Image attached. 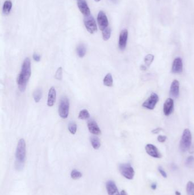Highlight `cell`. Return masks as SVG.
Returning <instances> with one entry per match:
<instances>
[{"mask_svg":"<svg viewBox=\"0 0 194 195\" xmlns=\"http://www.w3.org/2000/svg\"><path fill=\"white\" fill-rule=\"evenodd\" d=\"M84 24L87 30L90 34H94L97 31V24L93 16L90 15L85 17L84 18Z\"/></svg>","mask_w":194,"mask_h":195,"instance_id":"8992f818","label":"cell"},{"mask_svg":"<svg viewBox=\"0 0 194 195\" xmlns=\"http://www.w3.org/2000/svg\"><path fill=\"white\" fill-rule=\"evenodd\" d=\"M90 117L89 112L86 109H83L80 111L78 118L81 120H87Z\"/></svg>","mask_w":194,"mask_h":195,"instance_id":"cb8c5ba5","label":"cell"},{"mask_svg":"<svg viewBox=\"0 0 194 195\" xmlns=\"http://www.w3.org/2000/svg\"><path fill=\"white\" fill-rule=\"evenodd\" d=\"M71 177L72 179H79L82 177V174L76 169H73L71 173Z\"/></svg>","mask_w":194,"mask_h":195,"instance_id":"484cf974","label":"cell"},{"mask_svg":"<svg viewBox=\"0 0 194 195\" xmlns=\"http://www.w3.org/2000/svg\"><path fill=\"white\" fill-rule=\"evenodd\" d=\"M128 38V31L126 29L121 30L119 36V48L120 50L123 51L125 49Z\"/></svg>","mask_w":194,"mask_h":195,"instance_id":"9c48e42d","label":"cell"},{"mask_svg":"<svg viewBox=\"0 0 194 195\" xmlns=\"http://www.w3.org/2000/svg\"><path fill=\"white\" fill-rule=\"evenodd\" d=\"M154 59V55L150 54H147V55H146L145 59H144V61H145V63L146 64V65L147 66H150V64L153 62Z\"/></svg>","mask_w":194,"mask_h":195,"instance_id":"4316f807","label":"cell"},{"mask_svg":"<svg viewBox=\"0 0 194 195\" xmlns=\"http://www.w3.org/2000/svg\"><path fill=\"white\" fill-rule=\"evenodd\" d=\"M174 100L172 98H168L165 101L163 105V112L166 116L170 115L173 111Z\"/></svg>","mask_w":194,"mask_h":195,"instance_id":"9a60e30c","label":"cell"},{"mask_svg":"<svg viewBox=\"0 0 194 195\" xmlns=\"http://www.w3.org/2000/svg\"><path fill=\"white\" fill-rule=\"evenodd\" d=\"M183 71V62L180 57L175 58L174 60L171 71L174 74L181 73Z\"/></svg>","mask_w":194,"mask_h":195,"instance_id":"8fae6325","label":"cell"},{"mask_svg":"<svg viewBox=\"0 0 194 195\" xmlns=\"http://www.w3.org/2000/svg\"><path fill=\"white\" fill-rule=\"evenodd\" d=\"M106 188L108 195H120L115 183L112 180H109L106 182Z\"/></svg>","mask_w":194,"mask_h":195,"instance_id":"7c38bea8","label":"cell"},{"mask_svg":"<svg viewBox=\"0 0 194 195\" xmlns=\"http://www.w3.org/2000/svg\"><path fill=\"white\" fill-rule=\"evenodd\" d=\"M88 128L89 130V132L91 134L98 135L101 134V131L100 130V127L98 126L97 123L94 121V120L91 119L88 121L87 123Z\"/></svg>","mask_w":194,"mask_h":195,"instance_id":"5bb4252c","label":"cell"},{"mask_svg":"<svg viewBox=\"0 0 194 195\" xmlns=\"http://www.w3.org/2000/svg\"><path fill=\"white\" fill-rule=\"evenodd\" d=\"M32 58L36 62H39L41 61V55L37 53H34L33 54Z\"/></svg>","mask_w":194,"mask_h":195,"instance_id":"4dcf8cb0","label":"cell"},{"mask_svg":"<svg viewBox=\"0 0 194 195\" xmlns=\"http://www.w3.org/2000/svg\"><path fill=\"white\" fill-rule=\"evenodd\" d=\"M78 1H79V0H78Z\"/></svg>","mask_w":194,"mask_h":195,"instance_id":"ab89813d","label":"cell"},{"mask_svg":"<svg viewBox=\"0 0 194 195\" xmlns=\"http://www.w3.org/2000/svg\"><path fill=\"white\" fill-rule=\"evenodd\" d=\"M69 102L68 98L66 96L63 97L60 101L59 105L58 112L59 115L62 118L66 119L69 114Z\"/></svg>","mask_w":194,"mask_h":195,"instance_id":"277c9868","label":"cell"},{"mask_svg":"<svg viewBox=\"0 0 194 195\" xmlns=\"http://www.w3.org/2000/svg\"><path fill=\"white\" fill-rule=\"evenodd\" d=\"M121 174L127 179L131 180L134 176V171L130 164H121L119 165Z\"/></svg>","mask_w":194,"mask_h":195,"instance_id":"5b68a950","label":"cell"},{"mask_svg":"<svg viewBox=\"0 0 194 195\" xmlns=\"http://www.w3.org/2000/svg\"><path fill=\"white\" fill-rule=\"evenodd\" d=\"M170 94L174 98H178L179 95V82L177 80L173 81L170 90Z\"/></svg>","mask_w":194,"mask_h":195,"instance_id":"e0dca14e","label":"cell"},{"mask_svg":"<svg viewBox=\"0 0 194 195\" xmlns=\"http://www.w3.org/2000/svg\"><path fill=\"white\" fill-rule=\"evenodd\" d=\"M186 190L188 195H194V183L192 181H189L187 184Z\"/></svg>","mask_w":194,"mask_h":195,"instance_id":"d4e9b609","label":"cell"},{"mask_svg":"<svg viewBox=\"0 0 194 195\" xmlns=\"http://www.w3.org/2000/svg\"><path fill=\"white\" fill-rule=\"evenodd\" d=\"M194 163V158L192 156H189L188 158L187 159L186 162V164L187 166H190L191 165H192Z\"/></svg>","mask_w":194,"mask_h":195,"instance_id":"f546056e","label":"cell"},{"mask_svg":"<svg viewBox=\"0 0 194 195\" xmlns=\"http://www.w3.org/2000/svg\"><path fill=\"white\" fill-rule=\"evenodd\" d=\"M151 187H152V190H156L157 188V184L156 183H153Z\"/></svg>","mask_w":194,"mask_h":195,"instance_id":"e575fe53","label":"cell"},{"mask_svg":"<svg viewBox=\"0 0 194 195\" xmlns=\"http://www.w3.org/2000/svg\"><path fill=\"white\" fill-rule=\"evenodd\" d=\"M26 142L23 139H21L19 140L16 152V168L18 171L22 170L26 160Z\"/></svg>","mask_w":194,"mask_h":195,"instance_id":"7a4b0ae2","label":"cell"},{"mask_svg":"<svg viewBox=\"0 0 194 195\" xmlns=\"http://www.w3.org/2000/svg\"><path fill=\"white\" fill-rule=\"evenodd\" d=\"M158 171H159V172H160V174L162 175V176L164 178H167V174H166V172L163 169L162 167H159V168H158Z\"/></svg>","mask_w":194,"mask_h":195,"instance_id":"d6a6232c","label":"cell"},{"mask_svg":"<svg viewBox=\"0 0 194 195\" xmlns=\"http://www.w3.org/2000/svg\"><path fill=\"white\" fill-rule=\"evenodd\" d=\"M120 195H128V194H127V193H126V192L125 190H122L121 192Z\"/></svg>","mask_w":194,"mask_h":195,"instance_id":"8d00e7d4","label":"cell"},{"mask_svg":"<svg viewBox=\"0 0 194 195\" xmlns=\"http://www.w3.org/2000/svg\"><path fill=\"white\" fill-rule=\"evenodd\" d=\"M192 135L189 129H185L180 142V148L182 152L187 151L191 146Z\"/></svg>","mask_w":194,"mask_h":195,"instance_id":"3957f363","label":"cell"},{"mask_svg":"<svg viewBox=\"0 0 194 195\" xmlns=\"http://www.w3.org/2000/svg\"><path fill=\"white\" fill-rule=\"evenodd\" d=\"M57 92L55 87H51L48 91V98H47V105L48 107H52L54 105L56 101Z\"/></svg>","mask_w":194,"mask_h":195,"instance_id":"2e32d148","label":"cell"},{"mask_svg":"<svg viewBox=\"0 0 194 195\" xmlns=\"http://www.w3.org/2000/svg\"><path fill=\"white\" fill-rule=\"evenodd\" d=\"M31 61L30 58L27 57L23 62L21 67V72L18 75L17 79L18 89L22 93H23L26 90L28 82L31 77Z\"/></svg>","mask_w":194,"mask_h":195,"instance_id":"6da1fadb","label":"cell"},{"mask_svg":"<svg viewBox=\"0 0 194 195\" xmlns=\"http://www.w3.org/2000/svg\"><path fill=\"white\" fill-rule=\"evenodd\" d=\"M91 143L92 146L94 148V149H98L101 146L99 139L97 137H91Z\"/></svg>","mask_w":194,"mask_h":195,"instance_id":"44dd1931","label":"cell"},{"mask_svg":"<svg viewBox=\"0 0 194 195\" xmlns=\"http://www.w3.org/2000/svg\"><path fill=\"white\" fill-rule=\"evenodd\" d=\"M42 97V91L40 89H37L34 91L33 93V98L34 100L36 102L38 103L41 100Z\"/></svg>","mask_w":194,"mask_h":195,"instance_id":"7402d4cb","label":"cell"},{"mask_svg":"<svg viewBox=\"0 0 194 195\" xmlns=\"http://www.w3.org/2000/svg\"><path fill=\"white\" fill-rule=\"evenodd\" d=\"M95 1H96V2H99V1H100L101 0H94Z\"/></svg>","mask_w":194,"mask_h":195,"instance_id":"f35d334b","label":"cell"},{"mask_svg":"<svg viewBox=\"0 0 194 195\" xmlns=\"http://www.w3.org/2000/svg\"><path fill=\"white\" fill-rule=\"evenodd\" d=\"M167 139V137L166 136L163 135H159L158 137V141L160 143H164Z\"/></svg>","mask_w":194,"mask_h":195,"instance_id":"1f68e13d","label":"cell"},{"mask_svg":"<svg viewBox=\"0 0 194 195\" xmlns=\"http://www.w3.org/2000/svg\"><path fill=\"white\" fill-rule=\"evenodd\" d=\"M175 194H176V195H180V193L178 191H176Z\"/></svg>","mask_w":194,"mask_h":195,"instance_id":"74e56055","label":"cell"},{"mask_svg":"<svg viewBox=\"0 0 194 195\" xmlns=\"http://www.w3.org/2000/svg\"><path fill=\"white\" fill-rule=\"evenodd\" d=\"M86 48L83 44H79L76 48V53L80 58H83L86 54Z\"/></svg>","mask_w":194,"mask_h":195,"instance_id":"d6986e66","label":"cell"},{"mask_svg":"<svg viewBox=\"0 0 194 195\" xmlns=\"http://www.w3.org/2000/svg\"><path fill=\"white\" fill-rule=\"evenodd\" d=\"M113 77L110 73H108L106 75L103 79V83L107 87H112L113 86Z\"/></svg>","mask_w":194,"mask_h":195,"instance_id":"ffe728a7","label":"cell"},{"mask_svg":"<svg viewBox=\"0 0 194 195\" xmlns=\"http://www.w3.org/2000/svg\"><path fill=\"white\" fill-rule=\"evenodd\" d=\"M68 130L72 135L76 134L77 131V125L75 122H71L68 125Z\"/></svg>","mask_w":194,"mask_h":195,"instance_id":"83f0119b","label":"cell"},{"mask_svg":"<svg viewBox=\"0 0 194 195\" xmlns=\"http://www.w3.org/2000/svg\"><path fill=\"white\" fill-rule=\"evenodd\" d=\"M158 100H159V97H158L157 94L153 93H152L150 97L148 98V99H147L142 103V107H143L147 109L152 110L155 108Z\"/></svg>","mask_w":194,"mask_h":195,"instance_id":"52a82bcc","label":"cell"},{"mask_svg":"<svg viewBox=\"0 0 194 195\" xmlns=\"http://www.w3.org/2000/svg\"><path fill=\"white\" fill-rule=\"evenodd\" d=\"M62 73H63L62 68L59 67L55 74V78L59 80H61L62 79Z\"/></svg>","mask_w":194,"mask_h":195,"instance_id":"f1b7e54d","label":"cell"},{"mask_svg":"<svg viewBox=\"0 0 194 195\" xmlns=\"http://www.w3.org/2000/svg\"><path fill=\"white\" fill-rule=\"evenodd\" d=\"M77 5L79 11L85 17L91 15V11L85 0H79Z\"/></svg>","mask_w":194,"mask_h":195,"instance_id":"4fadbf2b","label":"cell"},{"mask_svg":"<svg viewBox=\"0 0 194 195\" xmlns=\"http://www.w3.org/2000/svg\"><path fill=\"white\" fill-rule=\"evenodd\" d=\"M145 150L147 154L154 158H161L162 155L158 151L157 148L152 144H148L145 147Z\"/></svg>","mask_w":194,"mask_h":195,"instance_id":"30bf717a","label":"cell"},{"mask_svg":"<svg viewBox=\"0 0 194 195\" xmlns=\"http://www.w3.org/2000/svg\"><path fill=\"white\" fill-rule=\"evenodd\" d=\"M97 20V23L100 30L103 31L108 27L109 25L108 19L105 12H104L103 11H100L99 12Z\"/></svg>","mask_w":194,"mask_h":195,"instance_id":"ba28073f","label":"cell"},{"mask_svg":"<svg viewBox=\"0 0 194 195\" xmlns=\"http://www.w3.org/2000/svg\"><path fill=\"white\" fill-rule=\"evenodd\" d=\"M140 69H141V70L145 71V70H146V69H147V68L146 67V66H144V65H141V68H140Z\"/></svg>","mask_w":194,"mask_h":195,"instance_id":"d590c367","label":"cell"},{"mask_svg":"<svg viewBox=\"0 0 194 195\" xmlns=\"http://www.w3.org/2000/svg\"><path fill=\"white\" fill-rule=\"evenodd\" d=\"M12 6H13V4L11 0L5 1L2 7V13L4 15L9 14L11 11Z\"/></svg>","mask_w":194,"mask_h":195,"instance_id":"ac0fdd59","label":"cell"},{"mask_svg":"<svg viewBox=\"0 0 194 195\" xmlns=\"http://www.w3.org/2000/svg\"><path fill=\"white\" fill-rule=\"evenodd\" d=\"M111 33H112V30L109 27H108L107 28H106L104 30L102 31V36L104 41H107L109 39L111 36Z\"/></svg>","mask_w":194,"mask_h":195,"instance_id":"603a6c76","label":"cell"},{"mask_svg":"<svg viewBox=\"0 0 194 195\" xmlns=\"http://www.w3.org/2000/svg\"><path fill=\"white\" fill-rule=\"evenodd\" d=\"M161 130H162L161 128H156V129L152 130V134H158L159 132H160Z\"/></svg>","mask_w":194,"mask_h":195,"instance_id":"836d02e7","label":"cell"}]
</instances>
